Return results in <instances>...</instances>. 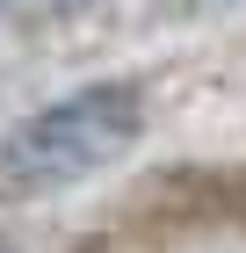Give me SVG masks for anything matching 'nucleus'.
<instances>
[{
    "label": "nucleus",
    "instance_id": "obj_2",
    "mask_svg": "<svg viewBox=\"0 0 246 253\" xmlns=\"http://www.w3.org/2000/svg\"><path fill=\"white\" fill-rule=\"evenodd\" d=\"M0 253H15V246H7V239H0Z\"/></svg>",
    "mask_w": 246,
    "mask_h": 253
},
{
    "label": "nucleus",
    "instance_id": "obj_3",
    "mask_svg": "<svg viewBox=\"0 0 246 253\" xmlns=\"http://www.w3.org/2000/svg\"><path fill=\"white\" fill-rule=\"evenodd\" d=\"M65 7H73V0H65Z\"/></svg>",
    "mask_w": 246,
    "mask_h": 253
},
{
    "label": "nucleus",
    "instance_id": "obj_1",
    "mask_svg": "<svg viewBox=\"0 0 246 253\" xmlns=\"http://www.w3.org/2000/svg\"><path fill=\"white\" fill-rule=\"evenodd\" d=\"M145 80H87L73 94L44 101L0 137V188L15 195H58L109 174L116 159L145 137Z\"/></svg>",
    "mask_w": 246,
    "mask_h": 253
}]
</instances>
